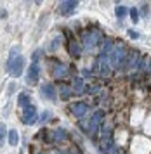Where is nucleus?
I'll use <instances>...</instances> for the list:
<instances>
[{
	"instance_id": "aec40b11",
	"label": "nucleus",
	"mask_w": 151,
	"mask_h": 154,
	"mask_svg": "<svg viewBox=\"0 0 151 154\" xmlns=\"http://www.w3.org/2000/svg\"><path fill=\"white\" fill-rule=\"evenodd\" d=\"M18 50H19V45H14L12 49H11V54H9V61H12L18 57Z\"/></svg>"
},
{
	"instance_id": "c85d7f7f",
	"label": "nucleus",
	"mask_w": 151,
	"mask_h": 154,
	"mask_svg": "<svg viewBox=\"0 0 151 154\" xmlns=\"http://www.w3.org/2000/svg\"><path fill=\"white\" fill-rule=\"evenodd\" d=\"M82 75H83V76H90V75H92V73H90L89 69H83V71H82Z\"/></svg>"
},
{
	"instance_id": "2eb2a0df",
	"label": "nucleus",
	"mask_w": 151,
	"mask_h": 154,
	"mask_svg": "<svg viewBox=\"0 0 151 154\" xmlns=\"http://www.w3.org/2000/svg\"><path fill=\"white\" fill-rule=\"evenodd\" d=\"M68 50H69V54H71V56H75V57H78L80 54H82V50H80V45H78L75 40H69Z\"/></svg>"
},
{
	"instance_id": "20e7f679",
	"label": "nucleus",
	"mask_w": 151,
	"mask_h": 154,
	"mask_svg": "<svg viewBox=\"0 0 151 154\" xmlns=\"http://www.w3.org/2000/svg\"><path fill=\"white\" fill-rule=\"evenodd\" d=\"M38 121V114H37V107L33 104H30L28 107L23 109V123L24 125H33Z\"/></svg>"
},
{
	"instance_id": "f03ea898",
	"label": "nucleus",
	"mask_w": 151,
	"mask_h": 154,
	"mask_svg": "<svg viewBox=\"0 0 151 154\" xmlns=\"http://www.w3.org/2000/svg\"><path fill=\"white\" fill-rule=\"evenodd\" d=\"M24 64H26V59L23 56H18L16 59H12V61H7V71H9V75H12V76H21V73L24 69Z\"/></svg>"
},
{
	"instance_id": "1a4fd4ad",
	"label": "nucleus",
	"mask_w": 151,
	"mask_h": 154,
	"mask_svg": "<svg viewBox=\"0 0 151 154\" xmlns=\"http://www.w3.org/2000/svg\"><path fill=\"white\" fill-rule=\"evenodd\" d=\"M87 111H89V106L85 104V102H75V104L71 106V112L75 114L76 118H82V116H85V114H87Z\"/></svg>"
},
{
	"instance_id": "dca6fc26",
	"label": "nucleus",
	"mask_w": 151,
	"mask_h": 154,
	"mask_svg": "<svg viewBox=\"0 0 151 154\" xmlns=\"http://www.w3.org/2000/svg\"><path fill=\"white\" fill-rule=\"evenodd\" d=\"M71 90L75 94H82L85 88H83V78H75L73 80V85H71Z\"/></svg>"
},
{
	"instance_id": "0eeeda50",
	"label": "nucleus",
	"mask_w": 151,
	"mask_h": 154,
	"mask_svg": "<svg viewBox=\"0 0 151 154\" xmlns=\"http://www.w3.org/2000/svg\"><path fill=\"white\" fill-rule=\"evenodd\" d=\"M115 142L111 139V135H103V142H101V152L103 154H111L115 152Z\"/></svg>"
},
{
	"instance_id": "7c9ffc66",
	"label": "nucleus",
	"mask_w": 151,
	"mask_h": 154,
	"mask_svg": "<svg viewBox=\"0 0 151 154\" xmlns=\"http://www.w3.org/2000/svg\"><path fill=\"white\" fill-rule=\"evenodd\" d=\"M42 154H43V152H42Z\"/></svg>"
},
{
	"instance_id": "f8f14e48",
	"label": "nucleus",
	"mask_w": 151,
	"mask_h": 154,
	"mask_svg": "<svg viewBox=\"0 0 151 154\" xmlns=\"http://www.w3.org/2000/svg\"><path fill=\"white\" fill-rule=\"evenodd\" d=\"M96 64H99V71H101V75H108V73H110V63H108L106 56H103V54H101Z\"/></svg>"
},
{
	"instance_id": "a211bd4d",
	"label": "nucleus",
	"mask_w": 151,
	"mask_h": 154,
	"mask_svg": "<svg viewBox=\"0 0 151 154\" xmlns=\"http://www.w3.org/2000/svg\"><path fill=\"white\" fill-rule=\"evenodd\" d=\"M7 139H9V144H11V146H18V132H16V130H9Z\"/></svg>"
},
{
	"instance_id": "cd10ccee",
	"label": "nucleus",
	"mask_w": 151,
	"mask_h": 154,
	"mask_svg": "<svg viewBox=\"0 0 151 154\" xmlns=\"http://www.w3.org/2000/svg\"><path fill=\"white\" fill-rule=\"evenodd\" d=\"M141 9H143L141 12H143V14H144V16H148V12H149V11H148V5H146V4H144V5H143V7H141Z\"/></svg>"
},
{
	"instance_id": "b1692460",
	"label": "nucleus",
	"mask_w": 151,
	"mask_h": 154,
	"mask_svg": "<svg viewBox=\"0 0 151 154\" xmlns=\"http://www.w3.org/2000/svg\"><path fill=\"white\" fill-rule=\"evenodd\" d=\"M5 126L4 125H0V146H2V144H4V139H5Z\"/></svg>"
},
{
	"instance_id": "4be33fe9",
	"label": "nucleus",
	"mask_w": 151,
	"mask_h": 154,
	"mask_svg": "<svg viewBox=\"0 0 151 154\" xmlns=\"http://www.w3.org/2000/svg\"><path fill=\"white\" fill-rule=\"evenodd\" d=\"M129 14H130V17H132V21H134V23H137V21H139V14H137V9H134V7H132L130 11H129Z\"/></svg>"
},
{
	"instance_id": "4468645a",
	"label": "nucleus",
	"mask_w": 151,
	"mask_h": 154,
	"mask_svg": "<svg viewBox=\"0 0 151 154\" xmlns=\"http://www.w3.org/2000/svg\"><path fill=\"white\" fill-rule=\"evenodd\" d=\"M30 100H31V99H30V94H28V92H21L19 99H18V104H19L21 109H24V107H28V106L31 104Z\"/></svg>"
},
{
	"instance_id": "6e6552de",
	"label": "nucleus",
	"mask_w": 151,
	"mask_h": 154,
	"mask_svg": "<svg viewBox=\"0 0 151 154\" xmlns=\"http://www.w3.org/2000/svg\"><path fill=\"white\" fill-rule=\"evenodd\" d=\"M38 75H40V68H38V64L33 63L30 66V69H28V75H26V82L30 85L37 83V80H38Z\"/></svg>"
},
{
	"instance_id": "7ed1b4c3",
	"label": "nucleus",
	"mask_w": 151,
	"mask_h": 154,
	"mask_svg": "<svg viewBox=\"0 0 151 154\" xmlns=\"http://www.w3.org/2000/svg\"><path fill=\"white\" fill-rule=\"evenodd\" d=\"M103 40V35L99 33V31H87L85 35H83V45H85V50H90L96 47L97 42H101Z\"/></svg>"
},
{
	"instance_id": "9d476101",
	"label": "nucleus",
	"mask_w": 151,
	"mask_h": 154,
	"mask_svg": "<svg viewBox=\"0 0 151 154\" xmlns=\"http://www.w3.org/2000/svg\"><path fill=\"white\" fill-rule=\"evenodd\" d=\"M76 5H78V2H73V0L63 2L61 5H59V12H61L63 16H69V14H71V12L76 9Z\"/></svg>"
},
{
	"instance_id": "ddd939ff",
	"label": "nucleus",
	"mask_w": 151,
	"mask_h": 154,
	"mask_svg": "<svg viewBox=\"0 0 151 154\" xmlns=\"http://www.w3.org/2000/svg\"><path fill=\"white\" fill-rule=\"evenodd\" d=\"M68 75V68L64 66V64H57L54 66V69H52V76L54 78H64Z\"/></svg>"
},
{
	"instance_id": "c756f323",
	"label": "nucleus",
	"mask_w": 151,
	"mask_h": 154,
	"mask_svg": "<svg viewBox=\"0 0 151 154\" xmlns=\"http://www.w3.org/2000/svg\"><path fill=\"white\" fill-rule=\"evenodd\" d=\"M148 73L151 75V59H149V66H148Z\"/></svg>"
},
{
	"instance_id": "f257e3e1",
	"label": "nucleus",
	"mask_w": 151,
	"mask_h": 154,
	"mask_svg": "<svg viewBox=\"0 0 151 154\" xmlns=\"http://www.w3.org/2000/svg\"><path fill=\"white\" fill-rule=\"evenodd\" d=\"M127 49H125L124 43H118L113 47V50L110 52V64L113 68H122V64H124L125 57H127Z\"/></svg>"
},
{
	"instance_id": "a878e982",
	"label": "nucleus",
	"mask_w": 151,
	"mask_h": 154,
	"mask_svg": "<svg viewBox=\"0 0 151 154\" xmlns=\"http://www.w3.org/2000/svg\"><path fill=\"white\" fill-rule=\"evenodd\" d=\"M127 33H129V36H130V38H137V36H139V33H137V31H134V29H129Z\"/></svg>"
},
{
	"instance_id": "39448f33",
	"label": "nucleus",
	"mask_w": 151,
	"mask_h": 154,
	"mask_svg": "<svg viewBox=\"0 0 151 154\" xmlns=\"http://www.w3.org/2000/svg\"><path fill=\"white\" fill-rule=\"evenodd\" d=\"M139 57H141L139 50H132V52H129V54H127V57H125L124 64H122V69H130V68H137Z\"/></svg>"
},
{
	"instance_id": "423d86ee",
	"label": "nucleus",
	"mask_w": 151,
	"mask_h": 154,
	"mask_svg": "<svg viewBox=\"0 0 151 154\" xmlns=\"http://www.w3.org/2000/svg\"><path fill=\"white\" fill-rule=\"evenodd\" d=\"M101 119H104V112H103V111H96L94 114H92L90 123H89V132H90V133H96V132H97L99 125L103 123Z\"/></svg>"
},
{
	"instance_id": "bb28decb",
	"label": "nucleus",
	"mask_w": 151,
	"mask_h": 154,
	"mask_svg": "<svg viewBox=\"0 0 151 154\" xmlns=\"http://www.w3.org/2000/svg\"><path fill=\"white\" fill-rule=\"evenodd\" d=\"M49 116H50V112H49V111H45V112H43V114H42L40 121H47V119H49Z\"/></svg>"
},
{
	"instance_id": "f3484780",
	"label": "nucleus",
	"mask_w": 151,
	"mask_h": 154,
	"mask_svg": "<svg viewBox=\"0 0 151 154\" xmlns=\"http://www.w3.org/2000/svg\"><path fill=\"white\" fill-rule=\"evenodd\" d=\"M66 139H68L66 130H63V128H57V130H54V140H56V142H61V140H66Z\"/></svg>"
},
{
	"instance_id": "412c9836",
	"label": "nucleus",
	"mask_w": 151,
	"mask_h": 154,
	"mask_svg": "<svg viewBox=\"0 0 151 154\" xmlns=\"http://www.w3.org/2000/svg\"><path fill=\"white\" fill-rule=\"evenodd\" d=\"M85 92H87L89 95H94L96 92H99V85H90V87H87V88H85Z\"/></svg>"
},
{
	"instance_id": "5701e85b",
	"label": "nucleus",
	"mask_w": 151,
	"mask_h": 154,
	"mask_svg": "<svg viewBox=\"0 0 151 154\" xmlns=\"http://www.w3.org/2000/svg\"><path fill=\"white\" fill-rule=\"evenodd\" d=\"M125 14H127V9H125L124 5H118L117 7V17H124Z\"/></svg>"
},
{
	"instance_id": "6ab92c4d",
	"label": "nucleus",
	"mask_w": 151,
	"mask_h": 154,
	"mask_svg": "<svg viewBox=\"0 0 151 154\" xmlns=\"http://www.w3.org/2000/svg\"><path fill=\"white\" fill-rule=\"evenodd\" d=\"M59 92H61V97L63 100H66V99L71 95V88L69 87H66V85H61V88H59Z\"/></svg>"
},
{
	"instance_id": "9b49d317",
	"label": "nucleus",
	"mask_w": 151,
	"mask_h": 154,
	"mask_svg": "<svg viewBox=\"0 0 151 154\" xmlns=\"http://www.w3.org/2000/svg\"><path fill=\"white\" fill-rule=\"evenodd\" d=\"M42 94H43V97L50 99V100H56V88L52 83H43L42 85Z\"/></svg>"
},
{
	"instance_id": "393cba45",
	"label": "nucleus",
	"mask_w": 151,
	"mask_h": 154,
	"mask_svg": "<svg viewBox=\"0 0 151 154\" xmlns=\"http://www.w3.org/2000/svg\"><path fill=\"white\" fill-rule=\"evenodd\" d=\"M59 42H61V36H56V38H54V42L50 43V47H49V50H54L56 47L59 45Z\"/></svg>"
}]
</instances>
